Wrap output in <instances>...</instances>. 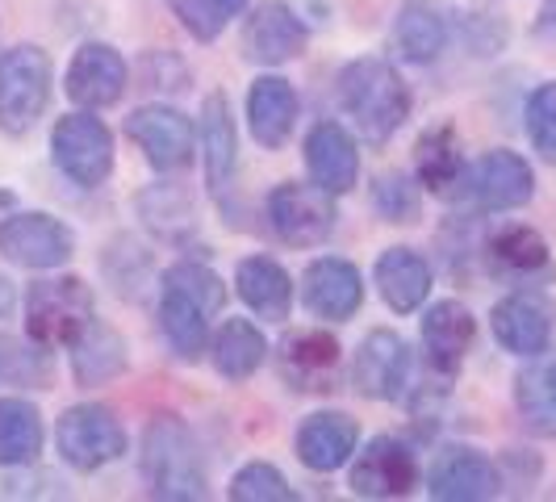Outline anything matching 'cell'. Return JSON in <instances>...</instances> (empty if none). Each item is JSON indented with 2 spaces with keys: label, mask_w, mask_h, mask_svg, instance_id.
Returning a JSON list of instances; mask_svg holds the SVG:
<instances>
[{
  "label": "cell",
  "mask_w": 556,
  "mask_h": 502,
  "mask_svg": "<svg viewBox=\"0 0 556 502\" xmlns=\"http://www.w3.org/2000/svg\"><path fill=\"white\" fill-rule=\"evenodd\" d=\"M302 306L323 318V323H348L356 318L364 306V280L361 268L339 260V255H323L302 273Z\"/></svg>",
  "instance_id": "cell-18"
},
{
  "label": "cell",
  "mask_w": 556,
  "mask_h": 502,
  "mask_svg": "<svg viewBox=\"0 0 556 502\" xmlns=\"http://www.w3.org/2000/svg\"><path fill=\"white\" fill-rule=\"evenodd\" d=\"M502 474L498 465L469 444H447L435 452L431 469H427V494L440 502H481L498 499Z\"/></svg>",
  "instance_id": "cell-14"
},
{
  "label": "cell",
  "mask_w": 556,
  "mask_h": 502,
  "mask_svg": "<svg viewBox=\"0 0 556 502\" xmlns=\"http://www.w3.org/2000/svg\"><path fill=\"white\" fill-rule=\"evenodd\" d=\"M306 172L309 180L327 193L343 197L361 180V151L356 139L339 122H318L306 135Z\"/></svg>",
  "instance_id": "cell-22"
},
{
  "label": "cell",
  "mask_w": 556,
  "mask_h": 502,
  "mask_svg": "<svg viewBox=\"0 0 556 502\" xmlns=\"http://www.w3.org/2000/svg\"><path fill=\"white\" fill-rule=\"evenodd\" d=\"M356 444H361V427L348 411H314L309 418H302L293 436V452L309 474L343 469L356 456Z\"/></svg>",
  "instance_id": "cell-20"
},
{
  "label": "cell",
  "mask_w": 556,
  "mask_h": 502,
  "mask_svg": "<svg viewBox=\"0 0 556 502\" xmlns=\"http://www.w3.org/2000/svg\"><path fill=\"white\" fill-rule=\"evenodd\" d=\"M339 105L368 147H386L410 117V88L386 59H352L339 72Z\"/></svg>",
  "instance_id": "cell-1"
},
{
  "label": "cell",
  "mask_w": 556,
  "mask_h": 502,
  "mask_svg": "<svg viewBox=\"0 0 556 502\" xmlns=\"http://www.w3.org/2000/svg\"><path fill=\"white\" fill-rule=\"evenodd\" d=\"M528 139L540 160L556 167V80L540 84L528 97Z\"/></svg>",
  "instance_id": "cell-39"
},
{
  "label": "cell",
  "mask_w": 556,
  "mask_h": 502,
  "mask_svg": "<svg viewBox=\"0 0 556 502\" xmlns=\"http://www.w3.org/2000/svg\"><path fill=\"white\" fill-rule=\"evenodd\" d=\"M126 80H130V67L110 42H84L80 51L72 55V63H67L63 88L84 110H110V105L122 101Z\"/></svg>",
  "instance_id": "cell-17"
},
{
  "label": "cell",
  "mask_w": 556,
  "mask_h": 502,
  "mask_svg": "<svg viewBox=\"0 0 556 502\" xmlns=\"http://www.w3.org/2000/svg\"><path fill=\"white\" fill-rule=\"evenodd\" d=\"M343 348L331 331L302 327L289 331L277 348V373L293 393H331L339 386Z\"/></svg>",
  "instance_id": "cell-11"
},
{
  "label": "cell",
  "mask_w": 556,
  "mask_h": 502,
  "mask_svg": "<svg viewBox=\"0 0 556 502\" xmlns=\"http://www.w3.org/2000/svg\"><path fill=\"white\" fill-rule=\"evenodd\" d=\"M306 51V26L285 0L255 4L243 26V55L260 67H280Z\"/></svg>",
  "instance_id": "cell-19"
},
{
  "label": "cell",
  "mask_w": 556,
  "mask_h": 502,
  "mask_svg": "<svg viewBox=\"0 0 556 502\" xmlns=\"http://www.w3.org/2000/svg\"><path fill=\"white\" fill-rule=\"evenodd\" d=\"M139 214H142V223L151 226L160 239H167V243H180V239L193 230V210H189V201L176 193L172 185L147 189V193L139 197Z\"/></svg>",
  "instance_id": "cell-34"
},
{
  "label": "cell",
  "mask_w": 556,
  "mask_h": 502,
  "mask_svg": "<svg viewBox=\"0 0 556 502\" xmlns=\"http://www.w3.org/2000/svg\"><path fill=\"white\" fill-rule=\"evenodd\" d=\"M197 135H201L205 185H210V193H223L226 185L235 180V167H239V135H235L230 101H226L223 92H210V97L201 101Z\"/></svg>",
  "instance_id": "cell-23"
},
{
  "label": "cell",
  "mask_w": 556,
  "mask_h": 502,
  "mask_svg": "<svg viewBox=\"0 0 556 502\" xmlns=\"http://www.w3.org/2000/svg\"><path fill=\"white\" fill-rule=\"evenodd\" d=\"M92 318L97 302L80 277H47L26 289V335L42 348H72Z\"/></svg>",
  "instance_id": "cell-4"
},
{
  "label": "cell",
  "mask_w": 556,
  "mask_h": 502,
  "mask_svg": "<svg viewBox=\"0 0 556 502\" xmlns=\"http://www.w3.org/2000/svg\"><path fill=\"white\" fill-rule=\"evenodd\" d=\"M164 285L180 289L185 298H193L197 306L205 310L210 318H214V314H223V306H226L223 277H218L214 268H205V264H193V260H180V264H172V268L164 273Z\"/></svg>",
  "instance_id": "cell-36"
},
{
  "label": "cell",
  "mask_w": 556,
  "mask_h": 502,
  "mask_svg": "<svg viewBox=\"0 0 556 502\" xmlns=\"http://www.w3.org/2000/svg\"><path fill=\"white\" fill-rule=\"evenodd\" d=\"M42 415L26 398H0V469L34 465L42 452Z\"/></svg>",
  "instance_id": "cell-33"
},
{
  "label": "cell",
  "mask_w": 556,
  "mask_h": 502,
  "mask_svg": "<svg viewBox=\"0 0 556 502\" xmlns=\"http://www.w3.org/2000/svg\"><path fill=\"white\" fill-rule=\"evenodd\" d=\"M490 327H494V339H498L510 356H523V361L540 356V352H548L556 331L553 298L544 289H535V285H523V289L506 293L498 306H494Z\"/></svg>",
  "instance_id": "cell-10"
},
{
  "label": "cell",
  "mask_w": 556,
  "mask_h": 502,
  "mask_svg": "<svg viewBox=\"0 0 556 502\" xmlns=\"http://www.w3.org/2000/svg\"><path fill=\"white\" fill-rule=\"evenodd\" d=\"M485 264L506 285H544L553 277L548 239L540 230H531V226H502L498 235H490Z\"/></svg>",
  "instance_id": "cell-21"
},
{
  "label": "cell",
  "mask_w": 556,
  "mask_h": 502,
  "mask_svg": "<svg viewBox=\"0 0 556 502\" xmlns=\"http://www.w3.org/2000/svg\"><path fill=\"white\" fill-rule=\"evenodd\" d=\"M372 280L393 314H415L431 298V264L415 248H386L377 255Z\"/></svg>",
  "instance_id": "cell-26"
},
{
  "label": "cell",
  "mask_w": 556,
  "mask_h": 502,
  "mask_svg": "<svg viewBox=\"0 0 556 502\" xmlns=\"http://www.w3.org/2000/svg\"><path fill=\"white\" fill-rule=\"evenodd\" d=\"M334 193L318 185H277L268 193V226L277 230L280 243L289 248H318L327 243L334 230Z\"/></svg>",
  "instance_id": "cell-7"
},
{
  "label": "cell",
  "mask_w": 556,
  "mask_h": 502,
  "mask_svg": "<svg viewBox=\"0 0 556 502\" xmlns=\"http://www.w3.org/2000/svg\"><path fill=\"white\" fill-rule=\"evenodd\" d=\"M235 289L248 302L251 314L264 323H285L293 310V277L280 268L273 255H248L235 268Z\"/></svg>",
  "instance_id": "cell-27"
},
{
  "label": "cell",
  "mask_w": 556,
  "mask_h": 502,
  "mask_svg": "<svg viewBox=\"0 0 556 502\" xmlns=\"http://www.w3.org/2000/svg\"><path fill=\"white\" fill-rule=\"evenodd\" d=\"M13 306H17V289H13V280L0 277V323L13 314Z\"/></svg>",
  "instance_id": "cell-40"
},
{
  "label": "cell",
  "mask_w": 556,
  "mask_h": 502,
  "mask_svg": "<svg viewBox=\"0 0 556 502\" xmlns=\"http://www.w3.org/2000/svg\"><path fill=\"white\" fill-rule=\"evenodd\" d=\"M248 126L251 139L264 151H280L293 139L298 126V92L285 76H260L248 92Z\"/></svg>",
  "instance_id": "cell-24"
},
{
  "label": "cell",
  "mask_w": 556,
  "mask_h": 502,
  "mask_svg": "<svg viewBox=\"0 0 556 502\" xmlns=\"http://www.w3.org/2000/svg\"><path fill=\"white\" fill-rule=\"evenodd\" d=\"M415 172L418 185L435 197H452L465 189V176H469V164H465V147L456 139V126H431L422 130L415 142Z\"/></svg>",
  "instance_id": "cell-25"
},
{
  "label": "cell",
  "mask_w": 556,
  "mask_h": 502,
  "mask_svg": "<svg viewBox=\"0 0 556 502\" xmlns=\"http://www.w3.org/2000/svg\"><path fill=\"white\" fill-rule=\"evenodd\" d=\"M55 440L63 461L76 469V474H97L113 461L126 456V427L122 418L113 415L110 406L101 402H80V406H67L59 415Z\"/></svg>",
  "instance_id": "cell-5"
},
{
  "label": "cell",
  "mask_w": 556,
  "mask_h": 502,
  "mask_svg": "<svg viewBox=\"0 0 556 502\" xmlns=\"http://www.w3.org/2000/svg\"><path fill=\"white\" fill-rule=\"evenodd\" d=\"M393 47L410 63H435L447 47V17L435 0H402L393 17Z\"/></svg>",
  "instance_id": "cell-29"
},
{
  "label": "cell",
  "mask_w": 556,
  "mask_h": 502,
  "mask_svg": "<svg viewBox=\"0 0 556 502\" xmlns=\"http://www.w3.org/2000/svg\"><path fill=\"white\" fill-rule=\"evenodd\" d=\"M372 210L386 218V223H418V189L410 185V176L402 172H386L377 176L372 185Z\"/></svg>",
  "instance_id": "cell-38"
},
{
  "label": "cell",
  "mask_w": 556,
  "mask_h": 502,
  "mask_svg": "<svg viewBox=\"0 0 556 502\" xmlns=\"http://www.w3.org/2000/svg\"><path fill=\"white\" fill-rule=\"evenodd\" d=\"M55 67L42 47H13L0 55V130L22 139L51 105Z\"/></svg>",
  "instance_id": "cell-3"
},
{
  "label": "cell",
  "mask_w": 556,
  "mask_h": 502,
  "mask_svg": "<svg viewBox=\"0 0 556 502\" xmlns=\"http://www.w3.org/2000/svg\"><path fill=\"white\" fill-rule=\"evenodd\" d=\"M172 9H176L180 26L189 29L197 42H214L230 17L248 13L251 0H172Z\"/></svg>",
  "instance_id": "cell-35"
},
{
  "label": "cell",
  "mask_w": 556,
  "mask_h": 502,
  "mask_svg": "<svg viewBox=\"0 0 556 502\" xmlns=\"http://www.w3.org/2000/svg\"><path fill=\"white\" fill-rule=\"evenodd\" d=\"M210 361L226 381H248L260 373V364L268 361V339L251 318H226L218 335L210 339Z\"/></svg>",
  "instance_id": "cell-30"
},
{
  "label": "cell",
  "mask_w": 556,
  "mask_h": 502,
  "mask_svg": "<svg viewBox=\"0 0 556 502\" xmlns=\"http://www.w3.org/2000/svg\"><path fill=\"white\" fill-rule=\"evenodd\" d=\"M51 160L80 189H101L113 172V135L97 113H63L51 130Z\"/></svg>",
  "instance_id": "cell-6"
},
{
  "label": "cell",
  "mask_w": 556,
  "mask_h": 502,
  "mask_svg": "<svg viewBox=\"0 0 556 502\" xmlns=\"http://www.w3.org/2000/svg\"><path fill=\"white\" fill-rule=\"evenodd\" d=\"M126 364H130L126 339L113 331L110 323H101V318H92V323L76 335V343H72V377H76V386H84V390L122 377Z\"/></svg>",
  "instance_id": "cell-28"
},
{
  "label": "cell",
  "mask_w": 556,
  "mask_h": 502,
  "mask_svg": "<svg viewBox=\"0 0 556 502\" xmlns=\"http://www.w3.org/2000/svg\"><path fill=\"white\" fill-rule=\"evenodd\" d=\"M126 139L147 155L155 172H180L193 164L197 151V126L189 113L172 105H142L126 117Z\"/></svg>",
  "instance_id": "cell-12"
},
{
  "label": "cell",
  "mask_w": 556,
  "mask_h": 502,
  "mask_svg": "<svg viewBox=\"0 0 556 502\" xmlns=\"http://www.w3.org/2000/svg\"><path fill=\"white\" fill-rule=\"evenodd\" d=\"M142 477L151 499L197 502L210 499V481L201 465V448L189 423L176 415H155L142 431Z\"/></svg>",
  "instance_id": "cell-2"
},
{
  "label": "cell",
  "mask_w": 556,
  "mask_h": 502,
  "mask_svg": "<svg viewBox=\"0 0 556 502\" xmlns=\"http://www.w3.org/2000/svg\"><path fill=\"white\" fill-rule=\"evenodd\" d=\"M230 499L235 502H293L298 490L289 486V477L268 461H251L230 477Z\"/></svg>",
  "instance_id": "cell-37"
},
{
  "label": "cell",
  "mask_w": 556,
  "mask_h": 502,
  "mask_svg": "<svg viewBox=\"0 0 556 502\" xmlns=\"http://www.w3.org/2000/svg\"><path fill=\"white\" fill-rule=\"evenodd\" d=\"M160 327H164V339L176 352V361L193 364L210 352V314L172 285H164V293H160Z\"/></svg>",
  "instance_id": "cell-32"
},
{
  "label": "cell",
  "mask_w": 556,
  "mask_h": 502,
  "mask_svg": "<svg viewBox=\"0 0 556 502\" xmlns=\"http://www.w3.org/2000/svg\"><path fill=\"white\" fill-rule=\"evenodd\" d=\"M348 486L361 499H406L418 486L415 448L397 440V436H372L364 444V452L352 456Z\"/></svg>",
  "instance_id": "cell-13"
},
{
  "label": "cell",
  "mask_w": 556,
  "mask_h": 502,
  "mask_svg": "<svg viewBox=\"0 0 556 502\" xmlns=\"http://www.w3.org/2000/svg\"><path fill=\"white\" fill-rule=\"evenodd\" d=\"M515 406L528 431L556 440V356H528L515 377Z\"/></svg>",
  "instance_id": "cell-31"
},
{
  "label": "cell",
  "mask_w": 556,
  "mask_h": 502,
  "mask_svg": "<svg viewBox=\"0 0 556 502\" xmlns=\"http://www.w3.org/2000/svg\"><path fill=\"white\" fill-rule=\"evenodd\" d=\"M352 381L361 398L372 402H397L410 393L415 381V356L406 348V339L390 327H377L361 339V352H356V368H352Z\"/></svg>",
  "instance_id": "cell-9"
},
{
  "label": "cell",
  "mask_w": 556,
  "mask_h": 502,
  "mask_svg": "<svg viewBox=\"0 0 556 502\" xmlns=\"http://www.w3.org/2000/svg\"><path fill=\"white\" fill-rule=\"evenodd\" d=\"M0 255L34 273H51L76 255V230L42 210L13 214L0 223Z\"/></svg>",
  "instance_id": "cell-8"
},
{
  "label": "cell",
  "mask_w": 556,
  "mask_h": 502,
  "mask_svg": "<svg viewBox=\"0 0 556 502\" xmlns=\"http://www.w3.org/2000/svg\"><path fill=\"white\" fill-rule=\"evenodd\" d=\"M460 193L473 201L485 214H502V210H519L535 197V172L519 151H485L469 176Z\"/></svg>",
  "instance_id": "cell-15"
},
{
  "label": "cell",
  "mask_w": 556,
  "mask_h": 502,
  "mask_svg": "<svg viewBox=\"0 0 556 502\" xmlns=\"http://www.w3.org/2000/svg\"><path fill=\"white\" fill-rule=\"evenodd\" d=\"M473 339H477V318L465 302L440 298V302L427 306V314H422V348H427V368L440 381H452L460 373V364L469 356Z\"/></svg>",
  "instance_id": "cell-16"
}]
</instances>
